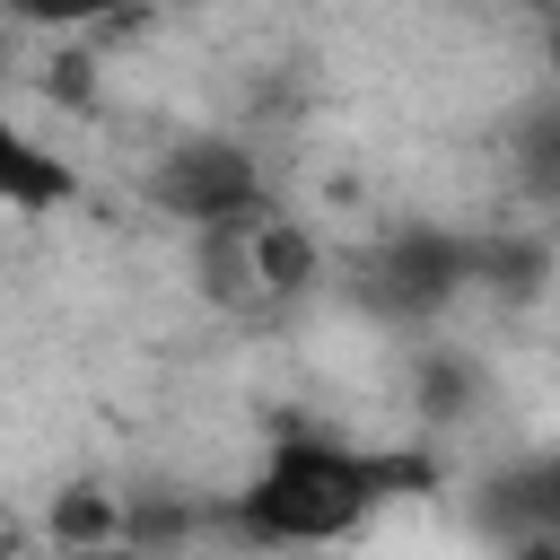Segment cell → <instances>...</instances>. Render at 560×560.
<instances>
[{"instance_id": "cell-1", "label": "cell", "mask_w": 560, "mask_h": 560, "mask_svg": "<svg viewBox=\"0 0 560 560\" xmlns=\"http://www.w3.org/2000/svg\"><path fill=\"white\" fill-rule=\"evenodd\" d=\"M429 490V455H376V446H341V438H289L254 490H236V534L245 542H341L359 534L385 499Z\"/></svg>"}, {"instance_id": "cell-2", "label": "cell", "mask_w": 560, "mask_h": 560, "mask_svg": "<svg viewBox=\"0 0 560 560\" xmlns=\"http://www.w3.org/2000/svg\"><path fill=\"white\" fill-rule=\"evenodd\" d=\"M149 201L166 219H184V228H210V219H254L271 192H262L254 149H236V140H175L149 166Z\"/></svg>"}, {"instance_id": "cell-3", "label": "cell", "mask_w": 560, "mask_h": 560, "mask_svg": "<svg viewBox=\"0 0 560 560\" xmlns=\"http://www.w3.org/2000/svg\"><path fill=\"white\" fill-rule=\"evenodd\" d=\"M245 245H254V271H262V298H271V306H298V298L324 289V236H315L298 210L262 201V210L245 219Z\"/></svg>"}, {"instance_id": "cell-4", "label": "cell", "mask_w": 560, "mask_h": 560, "mask_svg": "<svg viewBox=\"0 0 560 560\" xmlns=\"http://www.w3.org/2000/svg\"><path fill=\"white\" fill-rule=\"evenodd\" d=\"M192 289L210 298V315H271L262 271H254V245H245V219L192 228Z\"/></svg>"}, {"instance_id": "cell-5", "label": "cell", "mask_w": 560, "mask_h": 560, "mask_svg": "<svg viewBox=\"0 0 560 560\" xmlns=\"http://www.w3.org/2000/svg\"><path fill=\"white\" fill-rule=\"evenodd\" d=\"M122 499L114 481H61L35 516V542L44 551H96V542H122Z\"/></svg>"}, {"instance_id": "cell-6", "label": "cell", "mask_w": 560, "mask_h": 560, "mask_svg": "<svg viewBox=\"0 0 560 560\" xmlns=\"http://www.w3.org/2000/svg\"><path fill=\"white\" fill-rule=\"evenodd\" d=\"M79 192L70 158H52L44 140H26L9 114H0V210H61Z\"/></svg>"}, {"instance_id": "cell-7", "label": "cell", "mask_w": 560, "mask_h": 560, "mask_svg": "<svg viewBox=\"0 0 560 560\" xmlns=\"http://www.w3.org/2000/svg\"><path fill=\"white\" fill-rule=\"evenodd\" d=\"M140 9L149 0H0V18L26 26V35H105V26L140 18Z\"/></svg>"}, {"instance_id": "cell-8", "label": "cell", "mask_w": 560, "mask_h": 560, "mask_svg": "<svg viewBox=\"0 0 560 560\" xmlns=\"http://www.w3.org/2000/svg\"><path fill=\"white\" fill-rule=\"evenodd\" d=\"M35 88L70 114H88L105 96V61H96V35H52V52L35 61Z\"/></svg>"}, {"instance_id": "cell-9", "label": "cell", "mask_w": 560, "mask_h": 560, "mask_svg": "<svg viewBox=\"0 0 560 560\" xmlns=\"http://www.w3.org/2000/svg\"><path fill=\"white\" fill-rule=\"evenodd\" d=\"M411 402H420V420H464V402H472V359H455V350H420V368H411Z\"/></svg>"}, {"instance_id": "cell-10", "label": "cell", "mask_w": 560, "mask_h": 560, "mask_svg": "<svg viewBox=\"0 0 560 560\" xmlns=\"http://www.w3.org/2000/svg\"><path fill=\"white\" fill-rule=\"evenodd\" d=\"M508 525H551L560 534V455H542L508 481Z\"/></svg>"}, {"instance_id": "cell-11", "label": "cell", "mask_w": 560, "mask_h": 560, "mask_svg": "<svg viewBox=\"0 0 560 560\" xmlns=\"http://www.w3.org/2000/svg\"><path fill=\"white\" fill-rule=\"evenodd\" d=\"M499 560H560V534L551 525H508V551Z\"/></svg>"}, {"instance_id": "cell-12", "label": "cell", "mask_w": 560, "mask_h": 560, "mask_svg": "<svg viewBox=\"0 0 560 560\" xmlns=\"http://www.w3.org/2000/svg\"><path fill=\"white\" fill-rule=\"evenodd\" d=\"M26 551H35V525H26V516L0 499V560H26Z\"/></svg>"}, {"instance_id": "cell-13", "label": "cell", "mask_w": 560, "mask_h": 560, "mask_svg": "<svg viewBox=\"0 0 560 560\" xmlns=\"http://www.w3.org/2000/svg\"><path fill=\"white\" fill-rule=\"evenodd\" d=\"M52 560H131L122 542H96V551H52Z\"/></svg>"}, {"instance_id": "cell-14", "label": "cell", "mask_w": 560, "mask_h": 560, "mask_svg": "<svg viewBox=\"0 0 560 560\" xmlns=\"http://www.w3.org/2000/svg\"><path fill=\"white\" fill-rule=\"evenodd\" d=\"M534 9H560V0H534Z\"/></svg>"}]
</instances>
